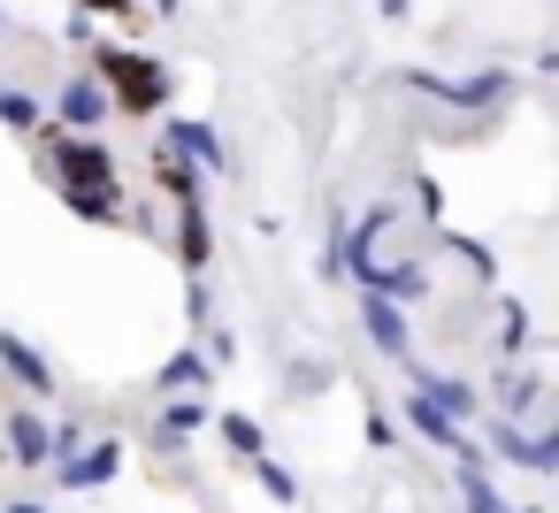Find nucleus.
Masks as SVG:
<instances>
[{
  "instance_id": "f257e3e1",
  "label": "nucleus",
  "mask_w": 559,
  "mask_h": 513,
  "mask_svg": "<svg viewBox=\"0 0 559 513\" xmlns=\"http://www.w3.org/2000/svg\"><path fill=\"white\" fill-rule=\"evenodd\" d=\"M100 77H108V93H116L131 116H146V108H162V100H169V70H162V62H146V55L108 47V55H100Z\"/></svg>"
},
{
  "instance_id": "f03ea898",
  "label": "nucleus",
  "mask_w": 559,
  "mask_h": 513,
  "mask_svg": "<svg viewBox=\"0 0 559 513\" xmlns=\"http://www.w3.org/2000/svg\"><path fill=\"white\" fill-rule=\"evenodd\" d=\"M55 169H62V192H116V169H108V154L93 139H62Z\"/></svg>"
},
{
  "instance_id": "7ed1b4c3",
  "label": "nucleus",
  "mask_w": 559,
  "mask_h": 513,
  "mask_svg": "<svg viewBox=\"0 0 559 513\" xmlns=\"http://www.w3.org/2000/svg\"><path fill=\"white\" fill-rule=\"evenodd\" d=\"M421 93H437V100H452V108H490V100H506V70H483V77H414Z\"/></svg>"
},
{
  "instance_id": "20e7f679",
  "label": "nucleus",
  "mask_w": 559,
  "mask_h": 513,
  "mask_svg": "<svg viewBox=\"0 0 559 513\" xmlns=\"http://www.w3.org/2000/svg\"><path fill=\"white\" fill-rule=\"evenodd\" d=\"M490 444H498V460H513V467H536V475H544V467H559V421H551V429H536V437L506 421Z\"/></svg>"
},
{
  "instance_id": "39448f33",
  "label": "nucleus",
  "mask_w": 559,
  "mask_h": 513,
  "mask_svg": "<svg viewBox=\"0 0 559 513\" xmlns=\"http://www.w3.org/2000/svg\"><path fill=\"white\" fill-rule=\"evenodd\" d=\"M360 322H368V345H376V353L406 360V314H399V299H391V291H368Z\"/></svg>"
},
{
  "instance_id": "423d86ee",
  "label": "nucleus",
  "mask_w": 559,
  "mask_h": 513,
  "mask_svg": "<svg viewBox=\"0 0 559 513\" xmlns=\"http://www.w3.org/2000/svg\"><path fill=\"white\" fill-rule=\"evenodd\" d=\"M406 421H414V429H421L429 444H444V452H460V460L475 467V452H467V437H460V414H444V406H437L429 391H414V406H406Z\"/></svg>"
},
{
  "instance_id": "0eeeda50",
  "label": "nucleus",
  "mask_w": 559,
  "mask_h": 513,
  "mask_svg": "<svg viewBox=\"0 0 559 513\" xmlns=\"http://www.w3.org/2000/svg\"><path fill=\"white\" fill-rule=\"evenodd\" d=\"M108 100H116V93H108V77H78V85L62 93V123H78V131H93V123L108 116Z\"/></svg>"
},
{
  "instance_id": "6e6552de",
  "label": "nucleus",
  "mask_w": 559,
  "mask_h": 513,
  "mask_svg": "<svg viewBox=\"0 0 559 513\" xmlns=\"http://www.w3.org/2000/svg\"><path fill=\"white\" fill-rule=\"evenodd\" d=\"M0 368H9L24 391H55V368H47V360H39L24 337H9V330H0Z\"/></svg>"
},
{
  "instance_id": "1a4fd4ad",
  "label": "nucleus",
  "mask_w": 559,
  "mask_h": 513,
  "mask_svg": "<svg viewBox=\"0 0 559 513\" xmlns=\"http://www.w3.org/2000/svg\"><path fill=\"white\" fill-rule=\"evenodd\" d=\"M9 452H16L24 467H39V460H55V429H47L39 414H9Z\"/></svg>"
},
{
  "instance_id": "9d476101",
  "label": "nucleus",
  "mask_w": 559,
  "mask_h": 513,
  "mask_svg": "<svg viewBox=\"0 0 559 513\" xmlns=\"http://www.w3.org/2000/svg\"><path fill=\"white\" fill-rule=\"evenodd\" d=\"M116 460H123V444H93V452L78 444V452L62 460V475H70V490H93V482H108V475H116Z\"/></svg>"
},
{
  "instance_id": "9b49d317",
  "label": "nucleus",
  "mask_w": 559,
  "mask_h": 513,
  "mask_svg": "<svg viewBox=\"0 0 559 513\" xmlns=\"http://www.w3.org/2000/svg\"><path fill=\"white\" fill-rule=\"evenodd\" d=\"M169 154H185L192 169H223V146H215L207 123H177V131H169Z\"/></svg>"
},
{
  "instance_id": "f8f14e48",
  "label": "nucleus",
  "mask_w": 559,
  "mask_h": 513,
  "mask_svg": "<svg viewBox=\"0 0 559 513\" xmlns=\"http://www.w3.org/2000/svg\"><path fill=\"white\" fill-rule=\"evenodd\" d=\"M177 253H185L192 276L207 269V215H200V200H185V215H177Z\"/></svg>"
},
{
  "instance_id": "ddd939ff",
  "label": "nucleus",
  "mask_w": 559,
  "mask_h": 513,
  "mask_svg": "<svg viewBox=\"0 0 559 513\" xmlns=\"http://www.w3.org/2000/svg\"><path fill=\"white\" fill-rule=\"evenodd\" d=\"M154 383H162V391H200V383H207V353H192V345H185V353H177Z\"/></svg>"
},
{
  "instance_id": "4468645a",
  "label": "nucleus",
  "mask_w": 559,
  "mask_h": 513,
  "mask_svg": "<svg viewBox=\"0 0 559 513\" xmlns=\"http://www.w3.org/2000/svg\"><path fill=\"white\" fill-rule=\"evenodd\" d=\"M200 421H207V406H200V398H177V406L162 414V429H154V444H185V437H192Z\"/></svg>"
},
{
  "instance_id": "2eb2a0df",
  "label": "nucleus",
  "mask_w": 559,
  "mask_h": 513,
  "mask_svg": "<svg viewBox=\"0 0 559 513\" xmlns=\"http://www.w3.org/2000/svg\"><path fill=\"white\" fill-rule=\"evenodd\" d=\"M421 391H429L444 414H475V391H467V383H452V375H421Z\"/></svg>"
},
{
  "instance_id": "dca6fc26",
  "label": "nucleus",
  "mask_w": 559,
  "mask_h": 513,
  "mask_svg": "<svg viewBox=\"0 0 559 513\" xmlns=\"http://www.w3.org/2000/svg\"><path fill=\"white\" fill-rule=\"evenodd\" d=\"M0 123H16V131H39V100H32V93H9V85H0Z\"/></svg>"
},
{
  "instance_id": "f3484780",
  "label": "nucleus",
  "mask_w": 559,
  "mask_h": 513,
  "mask_svg": "<svg viewBox=\"0 0 559 513\" xmlns=\"http://www.w3.org/2000/svg\"><path fill=\"white\" fill-rule=\"evenodd\" d=\"M223 437H230L246 460H261V429H253V414H223Z\"/></svg>"
},
{
  "instance_id": "a211bd4d",
  "label": "nucleus",
  "mask_w": 559,
  "mask_h": 513,
  "mask_svg": "<svg viewBox=\"0 0 559 513\" xmlns=\"http://www.w3.org/2000/svg\"><path fill=\"white\" fill-rule=\"evenodd\" d=\"M460 498H467V513H506V498H498V490H490V482H483L475 467H467V482H460Z\"/></svg>"
},
{
  "instance_id": "6ab92c4d",
  "label": "nucleus",
  "mask_w": 559,
  "mask_h": 513,
  "mask_svg": "<svg viewBox=\"0 0 559 513\" xmlns=\"http://www.w3.org/2000/svg\"><path fill=\"white\" fill-rule=\"evenodd\" d=\"M253 475H261V482H269V498H299V482H292V475H284V467H276V460H269V452H261V460H253Z\"/></svg>"
},
{
  "instance_id": "aec40b11",
  "label": "nucleus",
  "mask_w": 559,
  "mask_h": 513,
  "mask_svg": "<svg viewBox=\"0 0 559 513\" xmlns=\"http://www.w3.org/2000/svg\"><path fill=\"white\" fill-rule=\"evenodd\" d=\"M376 9H383V16H406V0H376Z\"/></svg>"
},
{
  "instance_id": "412c9836",
  "label": "nucleus",
  "mask_w": 559,
  "mask_h": 513,
  "mask_svg": "<svg viewBox=\"0 0 559 513\" xmlns=\"http://www.w3.org/2000/svg\"><path fill=\"white\" fill-rule=\"evenodd\" d=\"M9 513H47V505H24V498H16V505H9Z\"/></svg>"
},
{
  "instance_id": "4be33fe9",
  "label": "nucleus",
  "mask_w": 559,
  "mask_h": 513,
  "mask_svg": "<svg viewBox=\"0 0 559 513\" xmlns=\"http://www.w3.org/2000/svg\"><path fill=\"white\" fill-rule=\"evenodd\" d=\"M528 513H536V505H528Z\"/></svg>"
}]
</instances>
